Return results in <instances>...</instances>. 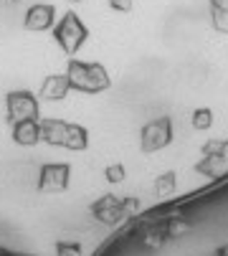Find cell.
Wrapping results in <instances>:
<instances>
[{
	"instance_id": "6",
	"label": "cell",
	"mask_w": 228,
	"mask_h": 256,
	"mask_svg": "<svg viewBox=\"0 0 228 256\" xmlns=\"http://www.w3.org/2000/svg\"><path fill=\"white\" fill-rule=\"evenodd\" d=\"M71 180L68 162H46L38 170V190L41 193H64Z\"/></svg>"
},
{
	"instance_id": "4",
	"label": "cell",
	"mask_w": 228,
	"mask_h": 256,
	"mask_svg": "<svg viewBox=\"0 0 228 256\" xmlns=\"http://www.w3.org/2000/svg\"><path fill=\"white\" fill-rule=\"evenodd\" d=\"M172 142V120L158 117L142 127L140 132V148L142 152H160Z\"/></svg>"
},
{
	"instance_id": "13",
	"label": "cell",
	"mask_w": 228,
	"mask_h": 256,
	"mask_svg": "<svg viewBox=\"0 0 228 256\" xmlns=\"http://www.w3.org/2000/svg\"><path fill=\"white\" fill-rule=\"evenodd\" d=\"M175 188H178V175H175L172 170L162 172V175L155 180V193H158L160 198H165V196H172V193H175Z\"/></svg>"
},
{
	"instance_id": "20",
	"label": "cell",
	"mask_w": 228,
	"mask_h": 256,
	"mask_svg": "<svg viewBox=\"0 0 228 256\" xmlns=\"http://www.w3.org/2000/svg\"><path fill=\"white\" fill-rule=\"evenodd\" d=\"M213 8H228V0H210Z\"/></svg>"
},
{
	"instance_id": "15",
	"label": "cell",
	"mask_w": 228,
	"mask_h": 256,
	"mask_svg": "<svg viewBox=\"0 0 228 256\" xmlns=\"http://www.w3.org/2000/svg\"><path fill=\"white\" fill-rule=\"evenodd\" d=\"M210 23L220 36H228V8H213L210 6Z\"/></svg>"
},
{
	"instance_id": "9",
	"label": "cell",
	"mask_w": 228,
	"mask_h": 256,
	"mask_svg": "<svg viewBox=\"0 0 228 256\" xmlns=\"http://www.w3.org/2000/svg\"><path fill=\"white\" fill-rule=\"evenodd\" d=\"M71 84L66 79V74H48L41 84V92H38V96H41L44 102H61L66 99Z\"/></svg>"
},
{
	"instance_id": "2",
	"label": "cell",
	"mask_w": 228,
	"mask_h": 256,
	"mask_svg": "<svg viewBox=\"0 0 228 256\" xmlns=\"http://www.w3.org/2000/svg\"><path fill=\"white\" fill-rule=\"evenodd\" d=\"M54 38H56V44L61 46V51L66 56H76V54H79V48L89 38V28L84 26V20L76 16L74 10H68L54 26Z\"/></svg>"
},
{
	"instance_id": "10",
	"label": "cell",
	"mask_w": 228,
	"mask_h": 256,
	"mask_svg": "<svg viewBox=\"0 0 228 256\" xmlns=\"http://www.w3.org/2000/svg\"><path fill=\"white\" fill-rule=\"evenodd\" d=\"M64 148L71 150V152L86 150V148H89V132H86V127L68 122V124H66V134H64Z\"/></svg>"
},
{
	"instance_id": "8",
	"label": "cell",
	"mask_w": 228,
	"mask_h": 256,
	"mask_svg": "<svg viewBox=\"0 0 228 256\" xmlns=\"http://www.w3.org/2000/svg\"><path fill=\"white\" fill-rule=\"evenodd\" d=\"M13 142L20 148H33L41 142V122L38 120H20L13 122Z\"/></svg>"
},
{
	"instance_id": "12",
	"label": "cell",
	"mask_w": 228,
	"mask_h": 256,
	"mask_svg": "<svg viewBox=\"0 0 228 256\" xmlns=\"http://www.w3.org/2000/svg\"><path fill=\"white\" fill-rule=\"evenodd\" d=\"M223 168H226V158H223V152L203 155V160L196 165V170H198L200 175H208V178H216V175H220V172H223Z\"/></svg>"
},
{
	"instance_id": "1",
	"label": "cell",
	"mask_w": 228,
	"mask_h": 256,
	"mask_svg": "<svg viewBox=\"0 0 228 256\" xmlns=\"http://www.w3.org/2000/svg\"><path fill=\"white\" fill-rule=\"evenodd\" d=\"M66 79L71 84V89L76 92H84V94H102L112 86L109 79V71L96 64V61H79V58H71L66 66Z\"/></svg>"
},
{
	"instance_id": "21",
	"label": "cell",
	"mask_w": 228,
	"mask_h": 256,
	"mask_svg": "<svg viewBox=\"0 0 228 256\" xmlns=\"http://www.w3.org/2000/svg\"><path fill=\"white\" fill-rule=\"evenodd\" d=\"M223 158H226V160H228V140H226V142H223Z\"/></svg>"
},
{
	"instance_id": "11",
	"label": "cell",
	"mask_w": 228,
	"mask_h": 256,
	"mask_svg": "<svg viewBox=\"0 0 228 256\" xmlns=\"http://www.w3.org/2000/svg\"><path fill=\"white\" fill-rule=\"evenodd\" d=\"M64 120H41V142L54 144V148H64V134H66Z\"/></svg>"
},
{
	"instance_id": "16",
	"label": "cell",
	"mask_w": 228,
	"mask_h": 256,
	"mask_svg": "<svg viewBox=\"0 0 228 256\" xmlns=\"http://www.w3.org/2000/svg\"><path fill=\"white\" fill-rule=\"evenodd\" d=\"M56 256H84V248L76 241H58L56 244Z\"/></svg>"
},
{
	"instance_id": "3",
	"label": "cell",
	"mask_w": 228,
	"mask_h": 256,
	"mask_svg": "<svg viewBox=\"0 0 228 256\" xmlns=\"http://www.w3.org/2000/svg\"><path fill=\"white\" fill-rule=\"evenodd\" d=\"M132 210H137V200H122L117 196H102L92 203V216L104 226H117Z\"/></svg>"
},
{
	"instance_id": "7",
	"label": "cell",
	"mask_w": 228,
	"mask_h": 256,
	"mask_svg": "<svg viewBox=\"0 0 228 256\" xmlns=\"http://www.w3.org/2000/svg\"><path fill=\"white\" fill-rule=\"evenodd\" d=\"M23 26H26V30H36V33L54 28L56 26V8L51 3H36V6H30L26 10Z\"/></svg>"
},
{
	"instance_id": "14",
	"label": "cell",
	"mask_w": 228,
	"mask_h": 256,
	"mask_svg": "<svg viewBox=\"0 0 228 256\" xmlns=\"http://www.w3.org/2000/svg\"><path fill=\"white\" fill-rule=\"evenodd\" d=\"M190 122H193V127L198 132H206V130L213 127V112H210L208 106H198L196 112H193V117H190Z\"/></svg>"
},
{
	"instance_id": "17",
	"label": "cell",
	"mask_w": 228,
	"mask_h": 256,
	"mask_svg": "<svg viewBox=\"0 0 228 256\" xmlns=\"http://www.w3.org/2000/svg\"><path fill=\"white\" fill-rule=\"evenodd\" d=\"M124 175H127V170H124V165H120V162H114V165H106V170H104V178L109 180V182H122L124 180Z\"/></svg>"
},
{
	"instance_id": "19",
	"label": "cell",
	"mask_w": 228,
	"mask_h": 256,
	"mask_svg": "<svg viewBox=\"0 0 228 256\" xmlns=\"http://www.w3.org/2000/svg\"><path fill=\"white\" fill-rule=\"evenodd\" d=\"M213 152H223V142L220 140H210L203 144V155H213Z\"/></svg>"
},
{
	"instance_id": "5",
	"label": "cell",
	"mask_w": 228,
	"mask_h": 256,
	"mask_svg": "<svg viewBox=\"0 0 228 256\" xmlns=\"http://www.w3.org/2000/svg\"><path fill=\"white\" fill-rule=\"evenodd\" d=\"M6 109H8V120L20 122V120H38L41 106H38V96L28 89H16L6 96Z\"/></svg>"
},
{
	"instance_id": "18",
	"label": "cell",
	"mask_w": 228,
	"mask_h": 256,
	"mask_svg": "<svg viewBox=\"0 0 228 256\" xmlns=\"http://www.w3.org/2000/svg\"><path fill=\"white\" fill-rule=\"evenodd\" d=\"M132 6H134V0H109V8L117 13H130Z\"/></svg>"
},
{
	"instance_id": "22",
	"label": "cell",
	"mask_w": 228,
	"mask_h": 256,
	"mask_svg": "<svg viewBox=\"0 0 228 256\" xmlns=\"http://www.w3.org/2000/svg\"><path fill=\"white\" fill-rule=\"evenodd\" d=\"M68 3H86V0H68Z\"/></svg>"
},
{
	"instance_id": "23",
	"label": "cell",
	"mask_w": 228,
	"mask_h": 256,
	"mask_svg": "<svg viewBox=\"0 0 228 256\" xmlns=\"http://www.w3.org/2000/svg\"><path fill=\"white\" fill-rule=\"evenodd\" d=\"M13 3H18V0H13Z\"/></svg>"
}]
</instances>
